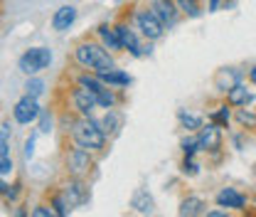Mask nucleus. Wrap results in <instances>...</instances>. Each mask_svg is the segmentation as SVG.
<instances>
[{
  "label": "nucleus",
  "instance_id": "1",
  "mask_svg": "<svg viewBox=\"0 0 256 217\" xmlns=\"http://www.w3.org/2000/svg\"><path fill=\"white\" fill-rule=\"evenodd\" d=\"M72 60L79 69H89V72H106L116 64V55L111 50H106L96 37H84L74 45L72 50Z\"/></svg>",
  "mask_w": 256,
  "mask_h": 217
},
{
  "label": "nucleus",
  "instance_id": "2",
  "mask_svg": "<svg viewBox=\"0 0 256 217\" xmlns=\"http://www.w3.org/2000/svg\"><path fill=\"white\" fill-rule=\"evenodd\" d=\"M69 138H72V143H79L94 153H104L108 146V136L104 133L98 119L94 116H76L72 124V131H69Z\"/></svg>",
  "mask_w": 256,
  "mask_h": 217
},
{
  "label": "nucleus",
  "instance_id": "3",
  "mask_svg": "<svg viewBox=\"0 0 256 217\" xmlns=\"http://www.w3.org/2000/svg\"><path fill=\"white\" fill-rule=\"evenodd\" d=\"M116 32H118V40H121V47L124 52L136 57V60H143V57H150L153 55V45L156 42H148L140 32L136 30V25L130 23V18H118L116 23Z\"/></svg>",
  "mask_w": 256,
  "mask_h": 217
},
{
  "label": "nucleus",
  "instance_id": "4",
  "mask_svg": "<svg viewBox=\"0 0 256 217\" xmlns=\"http://www.w3.org/2000/svg\"><path fill=\"white\" fill-rule=\"evenodd\" d=\"M96 155L98 153L79 146V143H72L69 148H64V173L74 175V178H89L92 173H96Z\"/></svg>",
  "mask_w": 256,
  "mask_h": 217
},
{
  "label": "nucleus",
  "instance_id": "5",
  "mask_svg": "<svg viewBox=\"0 0 256 217\" xmlns=\"http://www.w3.org/2000/svg\"><path fill=\"white\" fill-rule=\"evenodd\" d=\"M128 18H130V23L136 25V30L140 32L148 42H158L165 37V25L160 23V18L150 10V5L148 3H138V5H133L130 10H128Z\"/></svg>",
  "mask_w": 256,
  "mask_h": 217
},
{
  "label": "nucleus",
  "instance_id": "6",
  "mask_svg": "<svg viewBox=\"0 0 256 217\" xmlns=\"http://www.w3.org/2000/svg\"><path fill=\"white\" fill-rule=\"evenodd\" d=\"M64 101L69 111H74L76 116H94V111L98 109V101H96V94L89 92L84 84L79 82H69V87L64 89Z\"/></svg>",
  "mask_w": 256,
  "mask_h": 217
},
{
  "label": "nucleus",
  "instance_id": "7",
  "mask_svg": "<svg viewBox=\"0 0 256 217\" xmlns=\"http://www.w3.org/2000/svg\"><path fill=\"white\" fill-rule=\"evenodd\" d=\"M54 62V55L50 47L44 45H34V47H28L20 57H18V72L25 74V77H32V74H42L44 69H50Z\"/></svg>",
  "mask_w": 256,
  "mask_h": 217
},
{
  "label": "nucleus",
  "instance_id": "8",
  "mask_svg": "<svg viewBox=\"0 0 256 217\" xmlns=\"http://www.w3.org/2000/svg\"><path fill=\"white\" fill-rule=\"evenodd\" d=\"M60 190L66 197V202L72 205V210H79V207H86L92 202V183L86 178H74V175H66L62 183H60Z\"/></svg>",
  "mask_w": 256,
  "mask_h": 217
},
{
  "label": "nucleus",
  "instance_id": "9",
  "mask_svg": "<svg viewBox=\"0 0 256 217\" xmlns=\"http://www.w3.org/2000/svg\"><path fill=\"white\" fill-rule=\"evenodd\" d=\"M197 138H200L202 153H207L212 160H220V158H222V146H224V128L222 126L207 121V124L197 131Z\"/></svg>",
  "mask_w": 256,
  "mask_h": 217
},
{
  "label": "nucleus",
  "instance_id": "10",
  "mask_svg": "<svg viewBox=\"0 0 256 217\" xmlns=\"http://www.w3.org/2000/svg\"><path fill=\"white\" fill-rule=\"evenodd\" d=\"M249 202H252V197H249L246 192H242L239 187H234V185H224L214 192V205L226 207L229 212H239V215H244V212L249 210Z\"/></svg>",
  "mask_w": 256,
  "mask_h": 217
},
{
  "label": "nucleus",
  "instance_id": "11",
  "mask_svg": "<svg viewBox=\"0 0 256 217\" xmlns=\"http://www.w3.org/2000/svg\"><path fill=\"white\" fill-rule=\"evenodd\" d=\"M40 99L37 96H30V94H22L15 104H12V121L20 126H30V124H37L40 119Z\"/></svg>",
  "mask_w": 256,
  "mask_h": 217
},
{
  "label": "nucleus",
  "instance_id": "12",
  "mask_svg": "<svg viewBox=\"0 0 256 217\" xmlns=\"http://www.w3.org/2000/svg\"><path fill=\"white\" fill-rule=\"evenodd\" d=\"M244 79H246V72L244 69H239V67H220L214 72V77H212V87H214V92L220 94V96H224L229 89H234Z\"/></svg>",
  "mask_w": 256,
  "mask_h": 217
},
{
  "label": "nucleus",
  "instance_id": "13",
  "mask_svg": "<svg viewBox=\"0 0 256 217\" xmlns=\"http://www.w3.org/2000/svg\"><path fill=\"white\" fill-rule=\"evenodd\" d=\"M148 5L160 18V23L165 25V30H172L182 20V13H180V8H178L175 0H148Z\"/></svg>",
  "mask_w": 256,
  "mask_h": 217
},
{
  "label": "nucleus",
  "instance_id": "14",
  "mask_svg": "<svg viewBox=\"0 0 256 217\" xmlns=\"http://www.w3.org/2000/svg\"><path fill=\"white\" fill-rule=\"evenodd\" d=\"M76 18H79V10H76V5H60L54 13H52V18H50V25H52V30L54 32H66L72 30V25L76 23Z\"/></svg>",
  "mask_w": 256,
  "mask_h": 217
},
{
  "label": "nucleus",
  "instance_id": "15",
  "mask_svg": "<svg viewBox=\"0 0 256 217\" xmlns=\"http://www.w3.org/2000/svg\"><path fill=\"white\" fill-rule=\"evenodd\" d=\"M94 37L106 47V50H111L114 55L124 52L121 40H118V32H116V25H114V23H98V25L94 28Z\"/></svg>",
  "mask_w": 256,
  "mask_h": 217
},
{
  "label": "nucleus",
  "instance_id": "16",
  "mask_svg": "<svg viewBox=\"0 0 256 217\" xmlns=\"http://www.w3.org/2000/svg\"><path fill=\"white\" fill-rule=\"evenodd\" d=\"M98 124L104 128V133L108 136V141H111V138H116V136L121 133V128L126 124V116H124V111H121L118 106H116V109H104Z\"/></svg>",
  "mask_w": 256,
  "mask_h": 217
},
{
  "label": "nucleus",
  "instance_id": "17",
  "mask_svg": "<svg viewBox=\"0 0 256 217\" xmlns=\"http://www.w3.org/2000/svg\"><path fill=\"white\" fill-rule=\"evenodd\" d=\"M222 99H226L234 109H242V106H252L254 104V92H252V84H246V79L244 82H239L234 89H229V92L224 94Z\"/></svg>",
  "mask_w": 256,
  "mask_h": 217
},
{
  "label": "nucleus",
  "instance_id": "18",
  "mask_svg": "<svg viewBox=\"0 0 256 217\" xmlns=\"http://www.w3.org/2000/svg\"><path fill=\"white\" fill-rule=\"evenodd\" d=\"M175 119H178V126L185 131V133H197L202 126L207 124V119L202 116V114H197V111H192V109H178L175 111Z\"/></svg>",
  "mask_w": 256,
  "mask_h": 217
},
{
  "label": "nucleus",
  "instance_id": "19",
  "mask_svg": "<svg viewBox=\"0 0 256 217\" xmlns=\"http://www.w3.org/2000/svg\"><path fill=\"white\" fill-rule=\"evenodd\" d=\"M130 210L138 215H153L156 212V200L146 187H136L130 195Z\"/></svg>",
  "mask_w": 256,
  "mask_h": 217
},
{
  "label": "nucleus",
  "instance_id": "20",
  "mask_svg": "<svg viewBox=\"0 0 256 217\" xmlns=\"http://www.w3.org/2000/svg\"><path fill=\"white\" fill-rule=\"evenodd\" d=\"M178 215L180 217H200L207 215V200L200 195H185L178 205Z\"/></svg>",
  "mask_w": 256,
  "mask_h": 217
},
{
  "label": "nucleus",
  "instance_id": "21",
  "mask_svg": "<svg viewBox=\"0 0 256 217\" xmlns=\"http://www.w3.org/2000/svg\"><path fill=\"white\" fill-rule=\"evenodd\" d=\"M98 77L108 84V87H114V89H128L130 84H133V77H130V72L128 69H121V67H111V69H106V72H98Z\"/></svg>",
  "mask_w": 256,
  "mask_h": 217
},
{
  "label": "nucleus",
  "instance_id": "22",
  "mask_svg": "<svg viewBox=\"0 0 256 217\" xmlns=\"http://www.w3.org/2000/svg\"><path fill=\"white\" fill-rule=\"evenodd\" d=\"M207 121H212V124L222 126L224 131L232 126V121H234V106L226 101V99H222L210 114H207Z\"/></svg>",
  "mask_w": 256,
  "mask_h": 217
},
{
  "label": "nucleus",
  "instance_id": "23",
  "mask_svg": "<svg viewBox=\"0 0 256 217\" xmlns=\"http://www.w3.org/2000/svg\"><path fill=\"white\" fill-rule=\"evenodd\" d=\"M57 121H60V116H57V111L54 109H50V106H42V111H40V119H37V133L40 136H52L54 133V128H57Z\"/></svg>",
  "mask_w": 256,
  "mask_h": 217
},
{
  "label": "nucleus",
  "instance_id": "24",
  "mask_svg": "<svg viewBox=\"0 0 256 217\" xmlns=\"http://www.w3.org/2000/svg\"><path fill=\"white\" fill-rule=\"evenodd\" d=\"M234 124L244 128L246 133H256V109H252V106L234 109Z\"/></svg>",
  "mask_w": 256,
  "mask_h": 217
},
{
  "label": "nucleus",
  "instance_id": "25",
  "mask_svg": "<svg viewBox=\"0 0 256 217\" xmlns=\"http://www.w3.org/2000/svg\"><path fill=\"white\" fill-rule=\"evenodd\" d=\"M22 192H25V187H22L20 180H12V183H8V178H2V180H0V195H2V200H5V202L18 205V202H20V197H22Z\"/></svg>",
  "mask_w": 256,
  "mask_h": 217
},
{
  "label": "nucleus",
  "instance_id": "26",
  "mask_svg": "<svg viewBox=\"0 0 256 217\" xmlns=\"http://www.w3.org/2000/svg\"><path fill=\"white\" fill-rule=\"evenodd\" d=\"M178 3V8H180V13H182V18H188V20H197V18H202L204 15V5H202V0H175Z\"/></svg>",
  "mask_w": 256,
  "mask_h": 217
},
{
  "label": "nucleus",
  "instance_id": "27",
  "mask_svg": "<svg viewBox=\"0 0 256 217\" xmlns=\"http://www.w3.org/2000/svg\"><path fill=\"white\" fill-rule=\"evenodd\" d=\"M47 202H50V205L54 207V212H57V217H69V215H72V205L66 202V197L62 195V190H60V187H54V190L50 192Z\"/></svg>",
  "mask_w": 256,
  "mask_h": 217
},
{
  "label": "nucleus",
  "instance_id": "28",
  "mask_svg": "<svg viewBox=\"0 0 256 217\" xmlns=\"http://www.w3.org/2000/svg\"><path fill=\"white\" fill-rule=\"evenodd\" d=\"M202 173V163L197 160V155H182L180 158V175L182 178H197Z\"/></svg>",
  "mask_w": 256,
  "mask_h": 217
},
{
  "label": "nucleus",
  "instance_id": "29",
  "mask_svg": "<svg viewBox=\"0 0 256 217\" xmlns=\"http://www.w3.org/2000/svg\"><path fill=\"white\" fill-rule=\"evenodd\" d=\"M47 92V82L40 77V74H32V77H25V84H22V94H30V96H42Z\"/></svg>",
  "mask_w": 256,
  "mask_h": 217
},
{
  "label": "nucleus",
  "instance_id": "30",
  "mask_svg": "<svg viewBox=\"0 0 256 217\" xmlns=\"http://www.w3.org/2000/svg\"><path fill=\"white\" fill-rule=\"evenodd\" d=\"M180 153L182 155H200L202 153L197 133H185V136L180 138Z\"/></svg>",
  "mask_w": 256,
  "mask_h": 217
},
{
  "label": "nucleus",
  "instance_id": "31",
  "mask_svg": "<svg viewBox=\"0 0 256 217\" xmlns=\"http://www.w3.org/2000/svg\"><path fill=\"white\" fill-rule=\"evenodd\" d=\"M246 141H249V138H246V131H244V128L229 133V143H232L234 151H244V148H246Z\"/></svg>",
  "mask_w": 256,
  "mask_h": 217
},
{
  "label": "nucleus",
  "instance_id": "32",
  "mask_svg": "<svg viewBox=\"0 0 256 217\" xmlns=\"http://www.w3.org/2000/svg\"><path fill=\"white\" fill-rule=\"evenodd\" d=\"M30 217H57V212L50 202H37L30 207Z\"/></svg>",
  "mask_w": 256,
  "mask_h": 217
},
{
  "label": "nucleus",
  "instance_id": "33",
  "mask_svg": "<svg viewBox=\"0 0 256 217\" xmlns=\"http://www.w3.org/2000/svg\"><path fill=\"white\" fill-rule=\"evenodd\" d=\"M37 136H40V133H37V128H34L30 136L25 138V143H22V158H25L28 163L34 158V143H37Z\"/></svg>",
  "mask_w": 256,
  "mask_h": 217
},
{
  "label": "nucleus",
  "instance_id": "34",
  "mask_svg": "<svg viewBox=\"0 0 256 217\" xmlns=\"http://www.w3.org/2000/svg\"><path fill=\"white\" fill-rule=\"evenodd\" d=\"M10 141H12V126L5 119L2 126H0V143H10Z\"/></svg>",
  "mask_w": 256,
  "mask_h": 217
},
{
  "label": "nucleus",
  "instance_id": "35",
  "mask_svg": "<svg viewBox=\"0 0 256 217\" xmlns=\"http://www.w3.org/2000/svg\"><path fill=\"white\" fill-rule=\"evenodd\" d=\"M222 5H226V0H204V8H207V13H217Z\"/></svg>",
  "mask_w": 256,
  "mask_h": 217
},
{
  "label": "nucleus",
  "instance_id": "36",
  "mask_svg": "<svg viewBox=\"0 0 256 217\" xmlns=\"http://www.w3.org/2000/svg\"><path fill=\"white\" fill-rule=\"evenodd\" d=\"M207 217H229V210L226 207H214V210H207Z\"/></svg>",
  "mask_w": 256,
  "mask_h": 217
},
{
  "label": "nucleus",
  "instance_id": "37",
  "mask_svg": "<svg viewBox=\"0 0 256 217\" xmlns=\"http://www.w3.org/2000/svg\"><path fill=\"white\" fill-rule=\"evenodd\" d=\"M246 79H249V84H252V87H256V62L246 69Z\"/></svg>",
  "mask_w": 256,
  "mask_h": 217
},
{
  "label": "nucleus",
  "instance_id": "38",
  "mask_svg": "<svg viewBox=\"0 0 256 217\" xmlns=\"http://www.w3.org/2000/svg\"><path fill=\"white\" fill-rule=\"evenodd\" d=\"M10 215H15V217H30V210H25V207H15V210H10Z\"/></svg>",
  "mask_w": 256,
  "mask_h": 217
},
{
  "label": "nucleus",
  "instance_id": "39",
  "mask_svg": "<svg viewBox=\"0 0 256 217\" xmlns=\"http://www.w3.org/2000/svg\"><path fill=\"white\" fill-rule=\"evenodd\" d=\"M232 3H234V0H226V5H232Z\"/></svg>",
  "mask_w": 256,
  "mask_h": 217
},
{
  "label": "nucleus",
  "instance_id": "40",
  "mask_svg": "<svg viewBox=\"0 0 256 217\" xmlns=\"http://www.w3.org/2000/svg\"><path fill=\"white\" fill-rule=\"evenodd\" d=\"M254 205H256V197H254Z\"/></svg>",
  "mask_w": 256,
  "mask_h": 217
},
{
  "label": "nucleus",
  "instance_id": "41",
  "mask_svg": "<svg viewBox=\"0 0 256 217\" xmlns=\"http://www.w3.org/2000/svg\"><path fill=\"white\" fill-rule=\"evenodd\" d=\"M254 175H256V168H254Z\"/></svg>",
  "mask_w": 256,
  "mask_h": 217
}]
</instances>
